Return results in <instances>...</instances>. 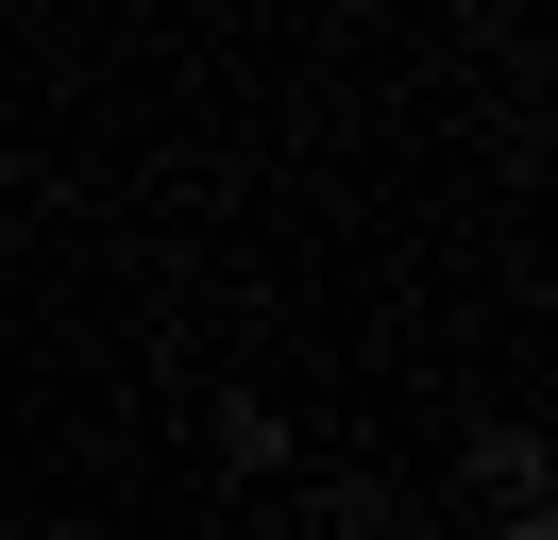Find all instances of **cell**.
Returning a JSON list of instances; mask_svg holds the SVG:
<instances>
[{"mask_svg":"<svg viewBox=\"0 0 558 540\" xmlns=\"http://www.w3.org/2000/svg\"><path fill=\"white\" fill-rule=\"evenodd\" d=\"M220 472H288V405L271 389H220Z\"/></svg>","mask_w":558,"mask_h":540,"instance_id":"cell-1","label":"cell"},{"mask_svg":"<svg viewBox=\"0 0 558 540\" xmlns=\"http://www.w3.org/2000/svg\"><path fill=\"white\" fill-rule=\"evenodd\" d=\"M474 490H490V506H542V439L490 422V439H474Z\"/></svg>","mask_w":558,"mask_h":540,"instance_id":"cell-2","label":"cell"}]
</instances>
